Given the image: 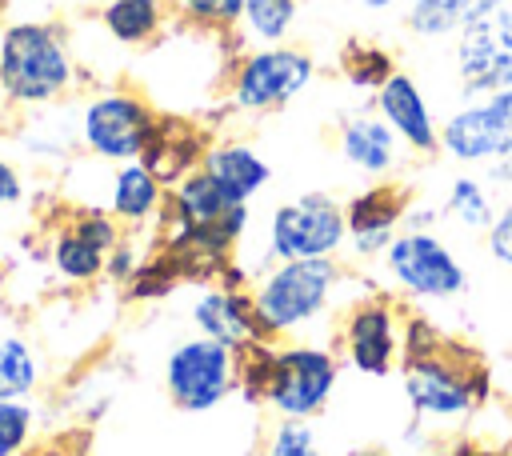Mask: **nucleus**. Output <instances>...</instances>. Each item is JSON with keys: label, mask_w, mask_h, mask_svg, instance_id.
Returning a JSON list of instances; mask_svg holds the SVG:
<instances>
[{"label": "nucleus", "mask_w": 512, "mask_h": 456, "mask_svg": "<svg viewBox=\"0 0 512 456\" xmlns=\"http://www.w3.org/2000/svg\"><path fill=\"white\" fill-rule=\"evenodd\" d=\"M348 268L340 260H280L252 280V304L268 340H308L320 324H336L348 304Z\"/></svg>", "instance_id": "obj_1"}, {"label": "nucleus", "mask_w": 512, "mask_h": 456, "mask_svg": "<svg viewBox=\"0 0 512 456\" xmlns=\"http://www.w3.org/2000/svg\"><path fill=\"white\" fill-rule=\"evenodd\" d=\"M400 388H404L412 424L460 428L488 404L492 376H488L484 356L472 344L444 336V344L436 352L400 360Z\"/></svg>", "instance_id": "obj_2"}, {"label": "nucleus", "mask_w": 512, "mask_h": 456, "mask_svg": "<svg viewBox=\"0 0 512 456\" xmlns=\"http://www.w3.org/2000/svg\"><path fill=\"white\" fill-rule=\"evenodd\" d=\"M80 80L68 32L48 16H20L0 28V96L16 108H52Z\"/></svg>", "instance_id": "obj_3"}, {"label": "nucleus", "mask_w": 512, "mask_h": 456, "mask_svg": "<svg viewBox=\"0 0 512 456\" xmlns=\"http://www.w3.org/2000/svg\"><path fill=\"white\" fill-rule=\"evenodd\" d=\"M320 64L304 44H264V48H240L224 64V108L232 116H272L284 112L292 100H300Z\"/></svg>", "instance_id": "obj_4"}, {"label": "nucleus", "mask_w": 512, "mask_h": 456, "mask_svg": "<svg viewBox=\"0 0 512 456\" xmlns=\"http://www.w3.org/2000/svg\"><path fill=\"white\" fill-rule=\"evenodd\" d=\"M340 356L320 340H272L260 408L276 420H316L340 384Z\"/></svg>", "instance_id": "obj_5"}, {"label": "nucleus", "mask_w": 512, "mask_h": 456, "mask_svg": "<svg viewBox=\"0 0 512 456\" xmlns=\"http://www.w3.org/2000/svg\"><path fill=\"white\" fill-rule=\"evenodd\" d=\"M160 116L164 112L144 92L112 84V88H100V92L80 100V108H76V144L100 164L144 160L148 144L156 140Z\"/></svg>", "instance_id": "obj_6"}, {"label": "nucleus", "mask_w": 512, "mask_h": 456, "mask_svg": "<svg viewBox=\"0 0 512 456\" xmlns=\"http://www.w3.org/2000/svg\"><path fill=\"white\" fill-rule=\"evenodd\" d=\"M388 288L404 296L408 304H448L464 296L468 288V268L456 256V248L436 232V228H400L384 256L376 260Z\"/></svg>", "instance_id": "obj_7"}, {"label": "nucleus", "mask_w": 512, "mask_h": 456, "mask_svg": "<svg viewBox=\"0 0 512 456\" xmlns=\"http://www.w3.org/2000/svg\"><path fill=\"white\" fill-rule=\"evenodd\" d=\"M340 252H348L344 200L332 192H300L268 212L260 272L280 260H340Z\"/></svg>", "instance_id": "obj_8"}, {"label": "nucleus", "mask_w": 512, "mask_h": 456, "mask_svg": "<svg viewBox=\"0 0 512 456\" xmlns=\"http://www.w3.org/2000/svg\"><path fill=\"white\" fill-rule=\"evenodd\" d=\"M400 324L404 308L384 288L352 296L336 312V356L348 372L384 380L400 368Z\"/></svg>", "instance_id": "obj_9"}, {"label": "nucleus", "mask_w": 512, "mask_h": 456, "mask_svg": "<svg viewBox=\"0 0 512 456\" xmlns=\"http://www.w3.org/2000/svg\"><path fill=\"white\" fill-rule=\"evenodd\" d=\"M164 392L180 412H212L220 408L232 392H236V376H240V356L236 348L208 340L200 332L176 340L164 356Z\"/></svg>", "instance_id": "obj_10"}, {"label": "nucleus", "mask_w": 512, "mask_h": 456, "mask_svg": "<svg viewBox=\"0 0 512 456\" xmlns=\"http://www.w3.org/2000/svg\"><path fill=\"white\" fill-rule=\"evenodd\" d=\"M452 76L460 84V100L488 96L512 84V0H500L472 24H464L452 40Z\"/></svg>", "instance_id": "obj_11"}, {"label": "nucleus", "mask_w": 512, "mask_h": 456, "mask_svg": "<svg viewBox=\"0 0 512 456\" xmlns=\"http://www.w3.org/2000/svg\"><path fill=\"white\" fill-rule=\"evenodd\" d=\"M512 152V84L488 96L460 100L440 120V156L460 168H484Z\"/></svg>", "instance_id": "obj_12"}, {"label": "nucleus", "mask_w": 512, "mask_h": 456, "mask_svg": "<svg viewBox=\"0 0 512 456\" xmlns=\"http://www.w3.org/2000/svg\"><path fill=\"white\" fill-rule=\"evenodd\" d=\"M124 228L96 204L72 208V216L48 240V264L64 284H96L108 268V252Z\"/></svg>", "instance_id": "obj_13"}, {"label": "nucleus", "mask_w": 512, "mask_h": 456, "mask_svg": "<svg viewBox=\"0 0 512 456\" xmlns=\"http://www.w3.org/2000/svg\"><path fill=\"white\" fill-rule=\"evenodd\" d=\"M412 208V192L400 180H368L344 200V224H348V252L360 264H372L384 256L392 236L404 228Z\"/></svg>", "instance_id": "obj_14"}, {"label": "nucleus", "mask_w": 512, "mask_h": 456, "mask_svg": "<svg viewBox=\"0 0 512 456\" xmlns=\"http://www.w3.org/2000/svg\"><path fill=\"white\" fill-rule=\"evenodd\" d=\"M372 108L396 132L408 156H440V116L432 112V100L412 72L396 68L372 92Z\"/></svg>", "instance_id": "obj_15"}, {"label": "nucleus", "mask_w": 512, "mask_h": 456, "mask_svg": "<svg viewBox=\"0 0 512 456\" xmlns=\"http://www.w3.org/2000/svg\"><path fill=\"white\" fill-rule=\"evenodd\" d=\"M188 320L200 336L208 340H220L228 348H248L256 340H268L260 316H256V304H252V292L248 288H224L216 280L208 284H192V296H188Z\"/></svg>", "instance_id": "obj_16"}, {"label": "nucleus", "mask_w": 512, "mask_h": 456, "mask_svg": "<svg viewBox=\"0 0 512 456\" xmlns=\"http://www.w3.org/2000/svg\"><path fill=\"white\" fill-rule=\"evenodd\" d=\"M164 204H168V184L144 160L112 164V172L104 176V200H100V208L124 232H152V228H160Z\"/></svg>", "instance_id": "obj_17"}, {"label": "nucleus", "mask_w": 512, "mask_h": 456, "mask_svg": "<svg viewBox=\"0 0 512 456\" xmlns=\"http://www.w3.org/2000/svg\"><path fill=\"white\" fill-rule=\"evenodd\" d=\"M336 148H340V160L352 172L368 176V180H396L400 160H404V144L376 116V108H360V112L340 116V124H336Z\"/></svg>", "instance_id": "obj_18"}, {"label": "nucleus", "mask_w": 512, "mask_h": 456, "mask_svg": "<svg viewBox=\"0 0 512 456\" xmlns=\"http://www.w3.org/2000/svg\"><path fill=\"white\" fill-rule=\"evenodd\" d=\"M200 168H204L220 188H228L236 200H248V204L272 184V164H268V156H264L252 140H244V136H212L208 148H204Z\"/></svg>", "instance_id": "obj_19"}, {"label": "nucleus", "mask_w": 512, "mask_h": 456, "mask_svg": "<svg viewBox=\"0 0 512 456\" xmlns=\"http://www.w3.org/2000/svg\"><path fill=\"white\" fill-rule=\"evenodd\" d=\"M176 20L172 0H104L96 8V24L100 32L116 44V48H152L156 40L168 36Z\"/></svg>", "instance_id": "obj_20"}, {"label": "nucleus", "mask_w": 512, "mask_h": 456, "mask_svg": "<svg viewBox=\"0 0 512 456\" xmlns=\"http://www.w3.org/2000/svg\"><path fill=\"white\" fill-rule=\"evenodd\" d=\"M208 140H212V132L204 124H196L192 116H160V128H156V140L144 152V164L172 188L180 176L200 168Z\"/></svg>", "instance_id": "obj_21"}, {"label": "nucleus", "mask_w": 512, "mask_h": 456, "mask_svg": "<svg viewBox=\"0 0 512 456\" xmlns=\"http://www.w3.org/2000/svg\"><path fill=\"white\" fill-rule=\"evenodd\" d=\"M496 4L500 0H404L400 20H404L408 36L440 44V40H452L464 24H472L476 16H484Z\"/></svg>", "instance_id": "obj_22"}, {"label": "nucleus", "mask_w": 512, "mask_h": 456, "mask_svg": "<svg viewBox=\"0 0 512 456\" xmlns=\"http://www.w3.org/2000/svg\"><path fill=\"white\" fill-rule=\"evenodd\" d=\"M300 0H244L236 20V48H264V44H288L300 24Z\"/></svg>", "instance_id": "obj_23"}, {"label": "nucleus", "mask_w": 512, "mask_h": 456, "mask_svg": "<svg viewBox=\"0 0 512 456\" xmlns=\"http://www.w3.org/2000/svg\"><path fill=\"white\" fill-rule=\"evenodd\" d=\"M496 208L500 204H496L492 184L476 172H456L444 188V200H440V216L456 220L464 232H488Z\"/></svg>", "instance_id": "obj_24"}, {"label": "nucleus", "mask_w": 512, "mask_h": 456, "mask_svg": "<svg viewBox=\"0 0 512 456\" xmlns=\"http://www.w3.org/2000/svg\"><path fill=\"white\" fill-rule=\"evenodd\" d=\"M336 68H340V76H344V84H348V88H356V92H364V96L372 100V92H376V88H380V84H384L400 64H396V56H392V48H388V44L352 36V40H344V44H340Z\"/></svg>", "instance_id": "obj_25"}, {"label": "nucleus", "mask_w": 512, "mask_h": 456, "mask_svg": "<svg viewBox=\"0 0 512 456\" xmlns=\"http://www.w3.org/2000/svg\"><path fill=\"white\" fill-rule=\"evenodd\" d=\"M44 380V360L20 332H0V400H32Z\"/></svg>", "instance_id": "obj_26"}, {"label": "nucleus", "mask_w": 512, "mask_h": 456, "mask_svg": "<svg viewBox=\"0 0 512 456\" xmlns=\"http://www.w3.org/2000/svg\"><path fill=\"white\" fill-rule=\"evenodd\" d=\"M180 284H184V276H180L176 260H172L168 252L152 248L148 260H144V264L132 272V280L124 284V300H132V304H152V300L172 296Z\"/></svg>", "instance_id": "obj_27"}, {"label": "nucleus", "mask_w": 512, "mask_h": 456, "mask_svg": "<svg viewBox=\"0 0 512 456\" xmlns=\"http://www.w3.org/2000/svg\"><path fill=\"white\" fill-rule=\"evenodd\" d=\"M244 0H172L176 20L204 36H232Z\"/></svg>", "instance_id": "obj_28"}, {"label": "nucleus", "mask_w": 512, "mask_h": 456, "mask_svg": "<svg viewBox=\"0 0 512 456\" xmlns=\"http://www.w3.org/2000/svg\"><path fill=\"white\" fill-rule=\"evenodd\" d=\"M40 412L32 400H0V456H20L36 444Z\"/></svg>", "instance_id": "obj_29"}, {"label": "nucleus", "mask_w": 512, "mask_h": 456, "mask_svg": "<svg viewBox=\"0 0 512 456\" xmlns=\"http://www.w3.org/2000/svg\"><path fill=\"white\" fill-rule=\"evenodd\" d=\"M260 456H324V440L312 420H276L264 436Z\"/></svg>", "instance_id": "obj_30"}, {"label": "nucleus", "mask_w": 512, "mask_h": 456, "mask_svg": "<svg viewBox=\"0 0 512 456\" xmlns=\"http://www.w3.org/2000/svg\"><path fill=\"white\" fill-rule=\"evenodd\" d=\"M140 236H144V232H124V236L116 240V248L108 252V268H104V276H108L112 284H120V288H124V284L132 280V272L148 260V248L140 244Z\"/></svg>", "instance_id": "obj_31"}, {"label": "nucleus", "mask_w": 512, "mask_h": 456, "mask_svg": "<svg viewBox=\"0 0 512 456\" xmlns=\"http://www.w3.org/2000/svg\"><path fill=\"white\" fill-rule=\"evenodd\" d=\"M484 248L500 268L512 272V192H508V200H500V208L484 232Z\"/></svg>", "instance_id": "obj_32"}, {"label": "nucleus", "mask_w": 512, "mask_h": 456, "mask_svg": "<svg viewBox=\"0 0 512 456\" xmlns=\"http://www.w3.org/2000/svg\"><path fill=\"white\" fill-rule=\"evenodd\" d=\"M20 200H24V172L8 156H0V208H16Z\"/></svg>", "instance_id": "obj_33"}, {"label": "nucleus", "mask_w": 512, "mask_h": 456, "mask_svg": "<svg viewBox=\"0 0 512 456\" xmlns=\"http://www.w3.org/2000/svg\"><path fill=\"white\" fill-rule=\"evenodd\" d=\"M484 180H488L492 188L512 192V152H504V156H496L492 164H484Z\"/></svg>", "instance_id": "obj_34"}, {"label": "nucleus", "mask_w": 512, "mask_h": 456, "mask_svg": "<svg viewBox=\"0 0 512 456\" xmlns=\"http://www.w3.org/2000/svg\"><path fill=\"white\" fill-rule=\"evenodd\" d=\"M20 456H76L68 444H60V440H36L32 448H24Z\"/></svg>", "instance_id": "obj_35"}, {"label": "nucleus", "mask_w": 512, "mask_h": 456, "mask_svg": "<svg viewBox=\"0 0 512 456\" xmlns=\"http://www.w3.org/2000/svg\"><path fill=\"white\" fill-rule=\"evenodd\" d=\"M356 4H360L364 12H376V16H380V12H392V8H404V0H356Z\"/></svg>", "instance_id": "obj_36"}, {"label": "nucleus", "mask_w": 512, "mask_h": 456, "mask_svg": "<svg viewBox=\"0 0 512 456\" xmlns=\"http://www.w3.org/2000/svg\"><path fill=\"white\" fill-rule=\"evenodd\" d=\"M340 456H392V452L380 448V444H360V448H348V452H340Z\"/></svg>", "instance_id": "obj_37"}, {"label": "nucleus", "mask_w": 512, "mask_h": 456, "mask_svg": "<svg viewBox=\"0 0 512 456\" xmlns=\"http://www.w3.org/2000/svg\"><path fill=\"white\" fill-rule=\"evenodd\" d=\"M420 456H464V452H460V444H432Z\"/></svg>", "instance_id": "obj_38"}, {"label": "nucleus", "mask_w": 512, "mask_h": 456, "mask_svg": "<svg viewBox=\"0 0 512 456\" xmlns=\"http://www.w3.org/2000/svg\"><path fill=\"white\" fill-rule=\"evenodd\" d=\"M460 452H464V456H500V452H492V448H484V444H472V440H460Z\"/></svg>", "instance_id": "obj_39"}, {"label": "nucleus", "mask_w": 512, "mask_h": 456, "mask_svg": "<svg viewBox=\"0 0 512 456\" xmlns=\"http://www.w3.org/2000/svg\"><path fill=\"white\" fill-rule=\"evenodd\" d=\"M68 4H72V8H92V12H96L104 0H68Z\"/></svg>", "instance_id": "obj_40"}]
</instances>
